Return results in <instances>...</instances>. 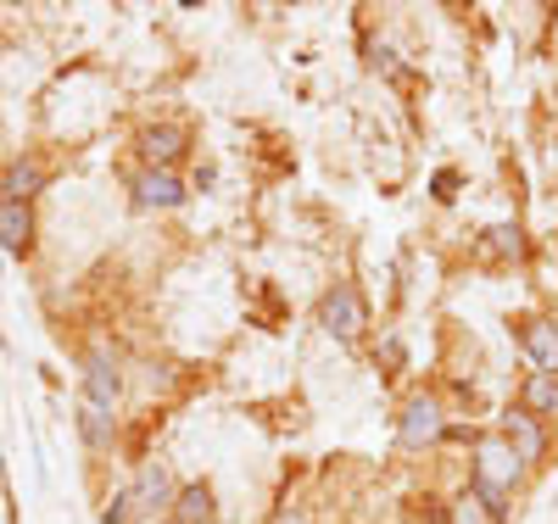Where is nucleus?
Returning a JSON list of instances; mask_svg holds the SVG:
<instances>
[{
	"instance_id": "f257e3e1",
	"label": "nucleus",
	"mask_w": 558,
	"mask_h": 524,
	"mask_svg": "<svg viewBox=\"0 0 558 524\" xmlns=\"http://www.w3.org/2000/svg\"><path fill=\"white\" fill-rule=\"evenodd\" d=\"M520 452L514 447H508V436H481L475 441V497L502 519V491L508 486H514L520 480Z\"/></svg>"
},
{
	"instance_id": "f03ea898",
	"label": "nucleus",
	"mask_w": 558,
	"mask_h": 524,
	"mask_svg": "<svg viewBox=\"0 0 558 524\" xmlns=\"http://www.w3.org/2000/svg\"><path fill=\"white\" fill-rule=\"evenodd\" d=\"M363 296L352 291V284H336L330 296L318 302V324H324V336H336V341H357L363 336Z\"/></svg>"
},
{
	"instance_id": "7ed1b4c3",
	"label": "nucleus",
	"mask_w": 558,
	"mask_h": 524,
	"mask_svg": "<svg viewBox=\"0 0 558 524\" xmlns=\"http://www.w3.org/2000/svg\"><path fill=\"white\" fill-rule=\"evenodd\" d=\"M447 436V418H441V407H436V397H413L408 407H402V424H397V441L402 447H430V441H441Z\"/></svg>"
},
{
	"instance_id": "20e7f679",
	"label": "nucleus",
	"mask_w": 558,
	"mask_h": 524,
	"mask_svg": "<svg viewBox=\"0 0 558 524\" xmlns=\"http://www.w3.org/2000/svg\"><path fill=\"white\" fill-rule=\"evenodd\" d=\"M191 151V129H179V123H157L140 134V157H146V168H162L173 173V162Z\"/></svg>"
},
{
	"instance_id": "39448f33",
	"label": "nucleus",
	"mask_w": 558,
	"mask_h": 524,
	"mask_svg": "<svg viewBox=\"0 0 558 524\" xmlns=\"http://www.w3.org/2000/svg\"><path fill=\"white\" fill-rule=\"evenodd\" d=\"M514 329H520L525 357H531L542 374H558V324H547V318H520Z\"/></svg>"
},
{
	"instance_id": "423d86ee",
	"label": "nucleus",
	"mask_w": 558,
	"mask_h": 524,
	"mask_svg": "<svg viewBox=\"0 0 558 524\" xmlns=\"http://www.w3.org/2000/svg\"><path fill=\"white\" fill-rule=\"evenodd\" d=\"M502 436H508V447L520 452V463H525V468L547 452L542 424H536V413H525V407H508V418H502Z\"/></svg>"
},
{
	"instance_id": "0eeeda50",
	"label": "nucleus",
	"mask_w": 558,
	"mask_h": 524,
	"mask_svg": "<svg viewBox=\"0 0 558 524\" xmlns=\"http://www.w3.org/2000/svg\"><path fill=\"white\" fill-rule=\"evenodd\" d=\"M39 190H45V162L39 157L7 162V173H0V196H7V202H34Z\"/></svg>"
},
{
	"instance_id": "6e6552de",
	"label": "nucleus",
	"mask_w": 558,
	"mask_h": 524,
	"mask_svg": "<svg viewBox=\"0 0 558 524\" xmlns=\"http://www.w3.org/2000/svg\"><path fill=\"white\" fill-rule=\"evenodd\" d=\"M28 241H34V212H28V202H7V196H0V246H7L12 257H23Z\"/></svg>"
},
{
	"instance_id": "1a4fd4ad",
	"label": "nucleus",
	"mask_w": 558,
	"mask_h": 524,
	"mask_svg": "<svg viewBox=\"0 0 558 524\" xmlns=\"http://www.w3.org/2000/svg\"><path fill=\"white\" fill-rule=\"evenodd\" d=\"M129 491H134V513L173 508V497H179V486H173V474H168V468H146V474H140V480H134Z\"/></svg>"
},
{
	"instance_id": "9d476101",
	"label": "nucleus",
	"mask_w": 558,
	"mask_h": 524,
	"mask_svg": "<svg viewBox=\"0 0 558 524\" xmlns=\"http://www.w3.org/2000/svg\"><path fill=\"white\" fill-rule=\"evenodd\" d=\"M134 202L140 207H179L184 202V184L173 173H162V168H146V173L134 179Z\"/></svg>"
},
{
	"instance_id": "9b49d317",
	"label": "nucleus",
	"mask_w": 558,
	"mask_h": 524,
	"mask_svg": "<svg viewBox=\"0 0 558 524\" xmlns=\"http://www.w3.org/2000/svg\"><path fill=\"white\" fill-rule=\"evenodd\" d=\"M173 524H218V502L207 486H179L173 497Z\"/></svg>"
},
{
	"instance_id": "f8f14e48",
	"label": "nucleus",
	"mask_w": 558,
	"mask_h": 524,
	"mask_svg": "<svg viewBox=\"0 0 558 524\" xmlns=\"http://www.w3.org/2000/svg\"><path fill=\"white\" fill-rule=\"evenodd\" d=\"M118 391H123V386H118V368L96 352V357L84 363V397H89V402H101V407H112Z\"/></svg>"
},
{
	"instance_id": "ddd939ff",
	"label": "nucleus",
	"mask_w": 558,
	"mask_h": 524,
	"mask_svg": "<svg viewBox=\"0 0 558 524\" xmlns=\"http://www.w3.org/2000/svg\"><path fill=\"white\" fill-rule=\"evenodd\" d=\"M78 430H84V441L89 447H107L112 441V407H101V402H78Z\"/></svg>"
},
{
	"instance_id": "4468645a",
	"label": "nucleus",
	"mask_w": 558,
	"mask_h": 524,
	"mask_svg": "<svg viewBox=\"0 0 558 524\" xmlns=\"http://www.w3.org/2000/svg\"><path fill=\"white\" fill-rule=\"evenodd\" d=\"M447 524H502V519H497V513H492V508H486V502H481L475 491H463V497L452 502Z\"/></svg>"
},
{
	"instance_id": "2eb2a0df",
	"label": "nucleus",
	"mask_w": 558,
	"mask_h": 524,
	"mask_svg": "<svg viewBox=\"0 0 558 524\" xmlns=\"http://www.w3.org/2000/svg\"><path fill=\"white\" fill-rule=\"evenodd\" d=\"M486 246H492L497 257H520V252H525V234H520L514 223H492V229H486Z\"/></svg>"
},
{
	"instance_id": "dca6fc26",
	"label": "nucleus",
	"mask_w": 558,
	"mask_h": 524,
	"mask_svg": "<svg viewBox=\"0 0 558 524\" xmlns=\"http://www.w3.org/2000/svg\"><path fill=\"white\" fill-rule=\"evenodd\" d=\"M525 413H558V379H531L525 386Z\"/></svg>"
},
{
	"instance_id": "f3484780",
	"label": "nucleus",
	"mask_w": 558,
	"mask_h": 524,
	"mask_svg": "<svg viewBox=\"0 0 558 524\" xmlns=\"http://www.w3.org/2000/svg\"><path fill=\"white\" fill-rule=\"evenodd\" d=\"M101 519H107V524H129V519H134V491H118V497L107 502Z\"/></svg>"
},
{
	"instance_id": "a211bd4d",
	"label": "nucleus",
	"mask_w": 558,
	"mask_h": 524,
	"mask_svg": "<svg viewBox=\"0 0 558 524\" xmlns=\"http://www.w3.org/2000/svg\"><path fill=\"white\" fill-rule=\"evenodd\" d=\"M458 190V173H436V196H452Z\"/></svg>"
},
{
	"instance_id": "6ab92c4d",
	"label": "nucleus",
	"mask_w": 558,
	"mask_h": 524,
	"mask_svg": "<svg viewBox=\"0 0 558 524\" xmlns=\"http://www.w3.org/2000/svg\"><path fill=\"white\" fill-rule=\"evenodd\" d=\"M274 524H307V513H274Z\"/></svg>"
}]
</instances>
